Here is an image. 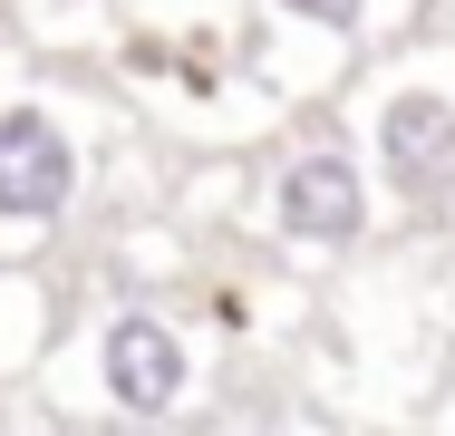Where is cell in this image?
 <instances>
[{
	"label": "cell",
	"mask_w": 455,
	"mask_h": 436,
	"mask_svg": "<svg viewBox=\"0 0 455 436\" xmlns=\"http://www.w3.org/2000/svg\"><path fill=\"white\" fill-rule=\"evenodd\" d=\"M78 194V146L49 107H0V223H59Z\"/></svg>",
	"instance_id": "6da1fadb"
},
{
	"label": "cell",
	"mask_w": 455,
	"mask_h": 436,
	"mask_svg": "<svg viewBox=\"0 0 455 436\" xmlns=\"http://www.w3.org/2000/svg\"><path fill=\"white\" fill-rule=\"evenodd\" d=\"M97 378H107V398H116L126 417H165L184 398V340L165 320L126 311V320H107V340H97Z\"/></svg>",
	"instance_id": "7a4b0ae2"
},
{
	"label": "cell",
	"mask_w": 455,
	"mask_h": 436,
	"mask_svg": "<svg viewBox=\"0 0 455 436\" xmlns=\"http://www.w3.org/2000/svg\"><path fill=\"white\" fill-rule=\"evenodd\" d=\"M359 223H368V194H359V166L339 146H310L300 166L281 174V233L291 243L339 253V243H359Z\"/></svg>",
	"instance_id": "3957f363"
},
{
	"label": "cell",
	"mask_w": 455,
	"mask_h": 436,
	"mask_svg": "<svg viewBox=\"0 0 455 436\" xmlns=\"http://www.w3.org/2000/svg\"><path fill=\"white\" fill-rule=\"evenodd\" d=\"M378 146H387V174H397L407 204L446 194V184H455V107H446V97H387Z\"/></svg>",
	"instance_id": "277c9868"
},
{
	"label": "cell",
	"mask_w": 455,
	"mask_h": 436,
	"mask_svg": "<svg viewBox=\"0 0 455 436\" xmlns=\"http://www.w3.org/2000/svg\"><path fill=\"white\" fill-rule=\"evenodd\" d=\"M291 20H320V29H359V10L368 0H281Z\"/></svg>",
	"instance_id": "5b68a950"
}]
</instances>
